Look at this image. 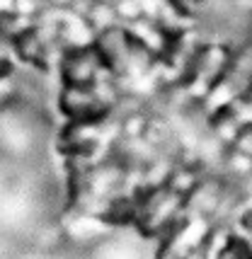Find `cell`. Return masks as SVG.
I'll list each match as a JSON object with an SVG mask.
<instances>
[{
    "label": "cell",
    "mask_w": 252,
    "mask_h": 259,
    "mask_svg": "<svg viewBox=\"0 0 252 259\" xmlns=\"http://www.w3.org/2000/svg\"><path fill=\"white\" fill-rule=\"evenodd\" d=\"M238 150H240L242 155H250L252 158V124L250 126H245L240 134H238Z\"/></svg>",
    "instance_id": "6da1fadb"
}]
</instances>
